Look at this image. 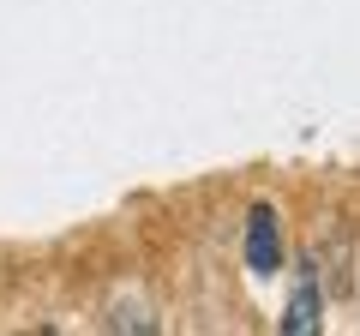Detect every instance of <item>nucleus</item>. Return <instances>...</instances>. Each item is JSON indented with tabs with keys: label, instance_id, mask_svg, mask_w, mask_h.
<instances>
[{
	"label": "nucleus",
	"instance_id": "f257e3e1",
	"mask_svg": "<svg viewBox=\"0 0 360 336\" xmlns=\"http://www.w3.org/2000/svg\"><path fill=\"white\" fill-rule=\"evenodd\" d=\"M246 264L258 276H270L283 264V228H276V210L270 205H252L246 210Z\"/></svg>",
	"mask_w": 360,
	"mask_h": 336
},
{
	"label": "nucleus",
	"instance_id": "f03ea898",
	"mask_svg": "<svg viewBox=\"0 0 360 336\" xmlns=\"http://www.w3.org/2000/svg\"><path fill=\"white\" fill-rule=\"evenodd\" d=\"M276 336H324V288H319V276H300L295 283Z\"/></svg>",
	"mask_w": 360,
	"mask_h": 336
},
{
	"label": "nucleus",
	"instance_id": "7ed1b4c3",
	"mask_svg": "<svg viewBox=\"0 0 360 336\" xmlns=\"http://www.w3.org/2000/svg\"><path fill=\"white\" fill-rule=\"evenodd\" d=\"M108 336H162V330H156V312L144 306V300H115V312H108Z\"/></svg>",
	"mask_w": 360,
	"mask_h": 336
},
{
	"label": "nucleus",
	"instance_id": "20e7f679",
	"mask_svg": "<svg viewBox=\"0 0 360 336\" xmlns=\"http://www.w3.org/2000/svg\"><path fill=\"white\" fill-rule=\"evenodd\" d=\"M49 336H54V330H49Z\"/></svg>",
	"mask_w": 360,
	"mask_h": 336
}]
</instances>
